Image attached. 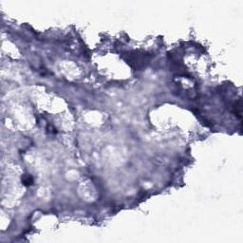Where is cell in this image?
Masks as SVG:
<instances>
[{
    "label": "cell",
    "instance_id": "6da1fadb",
    "mask_svg": "<svg viewBox=\"0 0 243 243\" xmlns=\"http://www.w3.org/2000/svg\"><path fill=\"white\" fill-rule=\"evenodd\" d=\"M125 62L127 63L131 68L137 70H142L145 69L150 62L151 54L147 52H141V51H134L128 52L124 57Z\"/></svg>",
    "mask_w": 243,
    "mask_h": 243
},
{
    "label": "cell",
    "instance_id": "7a4b0ae2",
    "mask_svg": "<svg viewBox=\"0 0 243 243\" xmlns=\"http://www.w3.org/2000/svg\"><path fill=\"white\" fill-rule=\"evenodd\" d=\"M22 183H23L25 186H31L32 183H34V178L31 175H24L22 177Z\"/></svg>",
    "mask_w": 243,
    "mask_h": 243
},
{
    "label": "cell",
    "instance_id": "3957f363",
    "mask_svg": "<svg viewBox=\"0 0 243 243\" xmlns=\"http://www.w3.org/2000/svg\"><path fill=\"white\" fill-rule=\"evenodd\" d=\"M234 112H235V114H236L239 119L241 118V101H240V100H239V102L235 104Z\"/></svg>",
    "mask_w": 243,
    "mask_h": 243
}]
</instances>
